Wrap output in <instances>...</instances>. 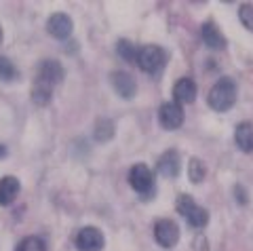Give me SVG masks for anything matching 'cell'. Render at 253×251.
<instances>
[{
  "label": "cell",
  "mask_w": 253,
  "mask_h": 251,
  "mask_svg": "<svg viewBox=\"0 0 253 251\" xmlns=\"http://www.w3.org/2000/svg\"><path fill=\"white\" fill-rule=\"evenodd\" d=\"M236 101V84L232 78H219V81L213 84L211 91H209V97H207V104L215 110V112H226L230 110Z\"/></svg>",
  "instance_id": "6da1fadb"
},
{
  "label": "cell",
  "mask_w": 253,
  "mask_h": 251,
  "mask_svg": "<svg viewBox=\"0 0 253 251\" xmlns=\"http://www.w3.org/2000/svg\"><path fill=\"white\" fill-rule=\"evenodd\" d=\"M177 211L179 215L186 219V222L192 226V228H205L209 222V213L207 209H203L201 205H196L192 197H188V194H179L177 199Z\"/></svg>",
  "instance_id": "7a4b0ae2"
},
{
  "label": "cell",
  "mask_w": 253,
  "mask_h": 251,
  "mask_svg": "<svg viewBox=\"0 0 253 251\" xmlns=\"http://www.w3.org/2000/svg\"><path fill=\"white\" fill-rule=\"evenodd\" d=\"M165 64H167V53L156 44L141 46L137 53V66L144 70L146 74H158L165 68Z\"/></svg>",
  "instance_id": "3957f363"
},
{
  "label": "cell",
  "mask_w": 253,
  "mask_h": 251,
  "mask_svg": "<svg viewBox=\"0 0 253 251\" xmlns=\"http://www.w3.org/2000/svg\"><path fill=\"white\" fill-rule=\"evenodd\" d=\"M129 184L137 194H141L144 199L154 197V173L150 171V167L146 165H133L129 171Z\"/></svg>",
  "instance_id": "277c9868"
},
{
  "label": "cell",
  "mask_w": 253,
  "mask_h": 251,
  "mask_svg": "<svg viewBox=\"0 0 253 251\" xmlns=\"http://www.w3.org/2000/svg\"><path fill=\"white\" fill-rule=\"evenodd\" d=\"M76 249L78 251H101L104 249V234H101L99 228H95V226H84L76 232Z\"/></svg>",
  "instance_id": "5b68a950"
},
{
  "label": "cell",
  "mask_w": 253,
  "mask_h": 251,
  "mask_svg": "<svg viewBox=\"0 0 253 251\" xmlns=\"http://www.w3.org/2000/svg\"><path fill=\"white\" fill-rule=\"evenodd\" d=\"M154 239H156V243L161 247H167V249L175 247L177 241H179L177 224L173 222V219H167V217L156 219V224H154Z\"/></svg>",
  "instance_id": "8992f818"
},
{
  "label": "cell",
  "mask_w": 253,
  "mask_h": 251,
  "mask_svg": "<svg viewBox=\"0 0 253 251\" xmlns=\"http://www.w3.org/2000/svg\"><path fill=\"white\" fill-rule=\"evenodd\" d=\"M158 123L167 131H175L184 125V110L175 101H165L158 110Z\"/></svg>",
  "instance_id": "52a82bcc"
},
{
  "label": "cell",
  "mask_w": 253,
  "mask_h": 251,
  "mask_svg": "<svg viewBox=\"0 0 253 251\" xmlns=\"http://www.w3.org/2000/svg\"><path fill=\"white\" fill-rule=\"evenodd\" d=\"M63 76H66V72H63V66L57 59H44L42 64L38 66L36 81L49 84V87H55V84H59L63 81Z\"/></svg>",
  "instance_id": "ba28073f"
},
{
  "label": "cell",
  "mask_w": 253,
  "mask_h": 251,
  "mask_svg": "<svg viewBox=\"0 0 253 251\" xmlns=\"http://www.w3.org/2000/svg\"><path fill=\"white\" fill-rule=\"evenodd\" d=\"M46 30H49V34L59 38V41H66L70 38L74 30V23H72V17L66 13H53L49 19H46Z\"/></svg>",
  "instance_id": "9c48e42d"
},
{
  "label": "cell",
  "mask_w": 253,
  "mask_h": 251,
  "mask_svg": "<svg viewBox=\"0 0 253 251\" xmlns=\"http://www.w3.org/2000/svg\"><path fill=\"white\" fill-rule=\"evenodd\" d=\"M110 83H112L114 91H116L123 99H131V97H135V93H137V84H135V78H133L129 72L116 70V72L110 74Z\"/></svg>",
  "instance_id": "30bf717a"
},
{
  "label": "cell",
  "mask_w": 253,
  "mask_h": 251,
  "mask_svg": "<svg viewBox=\"0 0 253 251\" xmlns=\"http://www.w3.org/2000/svg\"><path fill=\"white\" fill-rule=\"evenodd\" d=\"M196 93H199V89H196V83L192 78H179L175 87H173V97H175V104L179 106L192 104L196 99Z\"/></svg>",
  "instance_id": "8fae6325"
},
{
  "label": "cell",
  "mask_w": 253,
  "mask_h": 251,
  "mask_svg": "<svg viewBox=\"0 0 253 251\" xmlns=\"http://www.w3.org/2000/svg\"><path fill=\"white\" fill-rule=\"evenodd\" d=\"M201 36H203V42L207 44L209 49H215V51L226 49V38H224V34L219 32V28L213 21H205L203 23Z\"/></svg>",
  "instance_id": "7c38bea8"
},
{
  "label": "cell",
  "mask_w": 253,
  "mask_h": 251,
  "mask_svg": "<svg viewBox=\"0 0 253 251\" xmlns=\"http://www.w3.org/2000/svg\"><path fill=\"white\" fill-rule=\"evenodd\" d=\"M21 190V184L15 175H4L0 179V205L2 207H9L11 203L17 199V194Z\"/></svg>",
  "instance_id": "4fadbf2b"
},
{
  "label": "cell",
  "mask_w": 253,
  "mask_h": 251,
  "mask_svg": "<svg viewBox=\"0 0 253 251\" xmlns=\"http://www.w3.org/2000/svg\"><path fill=\"white\" fill-rule=\"evenodd\" d=\"M179 167L181 163H179V154L175 150H167L158 159V173L165 177H177Z\"/></svg>",
  "instance_id": "5bb4252c"
},
{
  "label": "cell",
  "mask_w": 253,
  "mask_h": 251,
  "mask_svg": "<svg viewBox=\"0 0 253 251\" xmlns=\"http://www.w3.org/2000/svg\"><path fill=\"white\" fill-rule=\"evenodd\" d=\"M234 139L243 152H253V125L241 123L234 131Z\"/></svg>",
  "instance_id": "9a60e30c"
},
{
  "label": "cell",
  "mask_w": 253,
  "mask_h": 251,
  "mask_svg": "<svg viewBox=\"0 0 253 251\" xmlns=\"http://www.w3.org/2000/svg\"><path fill=\"white\" fill-rule=\"evenodd\" d=\"M93 137L97 139V142H101V144L110 142V139L114 137V123L110 121V119H99L97 123H95Z\"/></svg>",
  "instance_id": "2e32d148"
},
{
  "label": "cell",
  "mask_w": 253,
  "mask_h": 251,
  "mask_svg": "<svg viewBox=\"0 0 253 251\" xmlns=\"http://www.w3.org/2000/svg\"><path fill=\"white\" fill-rule=\"evenodd\" d=\"M51 97H53V87L36 81L34 87H32V101H34L36 106H46L51 101Z\"/></svg>",
  "instance_id": "e0dca14e"
},
{
  "label": "cell",
  "mask_w": 253,
  "mask_h": 251,
  "mask_svg": "<svg viewBox=\"0 0 253 251\" xmlns=\"http://www.w3.org/2000/svg\"><path fill=\"white\" fill-rule=\"evenodd\" d=\"M116 53L121 55V57L125 59V61H137V46L133 44L131 41H126V38H121L118 41V44H116Z\"/></svg>",
  "instance_id": "ac0fdd59"
},
{
  "label": "cell",
  "mask_w": 253,
  "mask_h": 251,
  "mask_svg": "<svg viewBox=\"0 0 253 251\" xmlns=\"http://www.w3.org/2000/svg\"><path fill=\"white\" fill-rule=\"evenodd\" d=\"M19 74H17V68L13 66V61L9 57H4V55H0V81L4 83H11L15 81Z\"/></svg>",
  "instance_id": "d6986e66"
},
{
  "label": "cell",
  "mask_w": 253,
  "mask_h": 251,
  "mask_svg": "<svg viewBox=\"0 0 253 251\" xmlns=\"http://www.w3.org/2000/svg\"><path fill=\"white\" fill-rule=\"evenodd\" d=\"M205 173H207V169H205V165L201 159H190V165H188V175H190V182L192 184H199L205 179Z\"/></svg>",
  "instance_id": "ffe728a7"
},
{
  "label": "cell",
  "mask_w": 253,
  "mask_h": 251,
  "mask_svg": "<svg viewBox=\"0 0 253 251\" xmlns=\"http://www.w3.org/2000/svg\"><path fill=\"white\" fill-rule=\"evenodd\" d=\"M15 251H46V243L41 237H26L19 241Z\"/></svg>",
  "instance_id": "44dd1931"
},
{
  "label": "cell",
  "mask_w": 253,
  "mask_h": 251,
  "mask_svg": "<svg viewBox=\"0 0 253 251\" xmlns=\"http://www.w3.org/2000/svg\"><path fill=\"white\" fill-rule=\"evenodd\" d=\"M239 17H241V21H243V26L253 32V4H251V2L241 4V9H239Z\"/></svg>",
  "instance_id": "7402d4cb"
},
{
  "label": "cell",
  "mask_w": 253,
  "mask_h": 251,
  "mask_svg": "<svg viewBox=\"0 0 253 251\" xmlns=\"http://www.w3.org/2000/svg\"><path fill=\"white\" fill-rule=\"evenodd\" d=\"M234 192H236V199H239V203H247V192H245L241 186H236Z\"/></svg>",
  "instance_id": "603a6c76"
},
{
  "label": "cell",
  "mask_w": 253,
  "mask_h": 251,
  "mask_svg": "<svg viewBox=\"0 0 253 251\" xmlns=\"http://www.w3.org/2000/svg\"><path fill=\"white\" fill-rule=\"evenodd\" d=\"M4 156H6V148L0 144V159H4Z\"/></svg>",
  "instance_id": "cb8c5ba5"
},
{
  "label": "cell",
  "mask_w": 253,
  "mask_h": 251,
  "mask_svg": "<svg viewBox=\"0 0 253 251\" xmlns=\"http://www.w3.org/2000/svg\"><path fill=\"white\" fill-rule=\"evenodd\" d=\"M0 44H2V28H0Z\"/></svg>",
  "instance_id": "d4e9b609"
}]
</instances>
